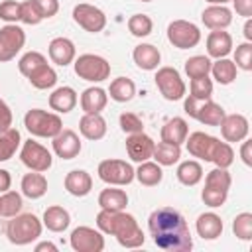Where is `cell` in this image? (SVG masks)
<instances>
[{"label": "cell", "instance_id": "cell-1", "mask_svg": "<svg viewBox=\"0 0 252 252\" xmlns=\"http://www.w3.org/2000/svg\"><path fill=\"white\" fill-rule=\"evenodd\" d=\"M148 228L154 244L167 252H189L193 248V238L185 217L173 207H159L152 211L148 219Z\"/></svg>", "mask_w": 252, "mask_h": 252}, {"label": "cell", "instance_id": "cell-2", "mask_svg": "<svg viewBox=\"0 0 252 252\" xmlns=\"http://www.w3.org/2000/svg\"><path fill=\"white\" fill-rule=\"evenodd\" d=\"M96 226L100 232L116 236L118 244L124 248H140L146 240L136 219L124 211L100 209V213L96 215Z\"/></svg>", "mask_w": 252, "mask_h": 252}, {"label": "cell", "instance_id": "cell-3", "mask_svg": "<svg viewBox=\"0 0 252 252\" xmlns=\"http://www.w3.org/2000/svg\"><path fill=\"white\" fill-rule=\"evenodd\" d=\"M185 146L187 152L193 158L205 159V161H213L217 167H224L228 169L234 161V150L228 142H220L219 138L205 134V132H193L189 134V138H185Z\"/></svg>", "mask_w": 252, "mask_h": 252}, {"label": "cell", "instance_id": "cell-4", "mask_svg": "<svg viewBox=\"0 0 252 252\" xmlns=\"http://www.w3.org/2000/svg\"><path fill=\"white\" fill-rule=\"evenodd\" d=\"M41 228H43V224H41V220L35 215H32V213L20 215L18 213L16 217H12V220H8V224H6V236H8V240L12 244L26 246V244H30V242H33V240L39 238Z\"/></svg>", "mask_w": 252, "mask_h": 252}, {"label": "cell", "instance_id": "cell-5", "mask_svg": "<svg viewBox=\"0 0 252 252\" xmlns=\"http://www.w3.org/2000/svg\"><path fill=\"white\" fill-rule=\"evenodd\" d=\"M232 177L228 173V169L224 167H215L207 173L205 177V187L201 191V199L207 207H220L224 205L226 197H228V189H230Z\"/></svg>", "mask_w": 252, "mask_h": 252}, {"label": "cell", "instance_id": "cell-6", "mask_svg": "<svg viewBox=\"0 0 252 252\" xmlns=\"http://www.w3.org/2000/svg\"><path fill=\"white\" fill-rule=\"evenodd\" d=\"M24 126L32 136H37V138H53L63 130L61 116L41 108L28 110L24 116Z\"/></svg>", "mask_w": 252, "mask_h": 252}, {"label": "cell", "instance_id": "cell-7", "mask_svg": "<svg viewBox=\"0 0 252 252\" xmlns=\"http://www.w3.org/2000/svg\"><path fill=\"white\" fill-rule=\"evenodd\" d=\"M183 108H185V112L191 116V118H195V120H199L201 124H205V126H219L220 122H222V118H224V108L219 104V102H215V100H197V98H193L191 94L183 100Z\"/></svg>", "mask_w": 252, "mask_h": 252}, {"label": "cell", "instance_id": "cell-8", "mask_svg": "<svg viewBox=\"0 0 252 252\" xmlns=\"http://www.w3.org/2000/svg\"><path fill=\"white\" fill-rule=\"evenodd\" d=\"M75 73L79 79L89 83H100L110 77V63L94 53H83L75 59Z\"/></svg>", "mask_w": 252, "mask_h": 252}, {"label": "cell", "instance_id": "cell-9", "mask_svg": "<svg viewBox=\"0 0 252 252\" xmlns=\"http://www.w3.org/2000/svg\"><path fill=\"white\" fill-rule=\"evenodd\" d=\"M154 79H156V87L159 89V93L165 100L175 102L185 96L187 87L175 67H159Z\"/></svg>", "mask_w": 252, "mask_h": 252}, {"label": "cell", "instance_id": "cell-10", "mask_svg": "<svg viewBox=\"0 0 252 252\" xmlns=\"http://www.w3.org/2000/svg\"><path fill=\"white\" fill-rule=\"evenodd\" d=\"M167 39L177 49H191L201 41V32L193 22L173 20L167 26Z\"/></svg>", "mask_w": 252, "mask_h": 252}, {"label": "cell", "instance_id": "cell-11", "mask_svg": "<svg viewBox=\"0 0 252 252\" xmlns=\"http://www.w3.org/2000/svg\"><path fill=\"white\" fill-rule=\"evenodd\" d=\"M20 159L22 163L30 169V171H47L53 163V158H51V152L47 148H43L39 142L35 140H26L22 144V150H20Z\"/></svg>", "mask_w": 252, "mask_h": 252}, {"label": "cell", "instance_id": "cell-12", "mask_svg": "<svg viewBox=\"0 0 252 252\" xmlns=\"http://www.w3.org/2000/svg\"><path fill=\"white\" fill-rule=\"evenodd\" d=\"M96 171L108 185H128L134 181V167L124 159H102Z\"/></svg>", "mask_w": 252, "mask_h": 252}, {"label": "cell", "instance_id": "cell-13", "mask_svg": "<svg viewBox=\"0 0 252 252\" xmlns=\"http://www.w3.org/2000/svg\"><path fill=\"white\" fill-rule=\"evenodd\" d=\"M73 20H75V24H79L83 30H87L91 33H98L106 26L104 12L93 4H87V2H81L73 8Z\"/></svg>", "mask_w": 252, "mask_h": 252}, {"label": "cell", "instance_id": "cell-14", "mask_svg": "<svg viewBox=\"0 0 252 252\" xmlns=\"http://www.w3.org/2000/svg\"><path fill=\"white\" fill-rule=\"evenodd\" d=\"M71 248L75 252H102L104 250V236L100 230L91 226H77L71 232Z\"/></svg>", "mask_w": 252, "mask_h": 252}, {"label": "cell", "instance_id": "cell-15", "mask_svg": "<svg viewBox=\"0 0 252 252\" xmlns=\"http://www.w3.org/2000/svg\"><path fill=\"white\" fill-rule=\"evenodd\" d=\"M26 33L16 24H6L0 28V61H10L24 47Z\"/></svg>", "mask_w": 252, "mask_h": 252}, {"label": "cell", "instance_id": "cell-16", "mask_svg": "<svg viewBox=\"0 0 252 252\" xmlns=\"http://www.w3.org/2000/svg\"><path fill=\"white\" fill-rule=\"evenodd\" d=\"M51 140H53V142H51L53 152H55V156L61 158V159H73V158H77V156L81 154V148H83L81 138L77 136V132H73V130H69V128L61 130V132H59L57 136H53Z\"/></svg>", "mask_w": 252, "mask_h": 252}, {"label": "cell", "instance_id": "cell-17", "mask_svg": "<svg viewBox=\"0 0 252 252\" xmlns=\"http://www.w3.org/2000/svg\"><path fill=\"white\" fill-rule=\"evenodd\" d=\"M220 126V134L224 138V142H242L248 136V118L244 114H224Z\"/></svg>", "mask_w": 252, "mask_h": 252}, {"label": "cell", "instance_id": "cell-18", "mask_svg": "<svg viewBox=\"0 0 252 252\" xmlns=\"http://www.w3.org/2000/svg\"><path fill=\"white\" fill-rule=\"evenodd\" d=\"M154 146H156V142L148 134H144V132L128 134V138H126V152H128L130 159L138 161V163H142V161L152 158Z\"/></svg>", "mask_w": 252, "mask_h": 252}, {"label": "cell", "instance_id": "cell-19", "mask_svg": "<svg viewBox=\"0 0 252 252\" xmlns=\"http://www.w3.org/2000/svg\"><path fill=\"white\" fill-rule=\"evenodd\" d=\"M47 53H49V59L61 67L73 63L75 59V43L69 39V37H53L49 41V47H47Z\"/></svg>", "mask_w": 252, "mask_h": 252}, {"label": "cell", "instance_id": "cell-20", "mask_svg": "<svg viewBox=\"0 0 252 252\" xmlns=\"http://www.w3.org/2000/svg\"><path fill=\"white\" fill-rule=\"evenodd\" d=\"M201 20L209 30H224L232 22V12L224 4H211L203 10Z\"/></svg>", "mask_w": 252, "mask_h": 252}, {"label": "cell", "instance_id": "cell-21", "mask_svg": "<svg viewBox=\"0 0 252 252\" xmlns=\"http://www.w3.org/2000/svg\"><path fill=\"white\" fill-rule=\"evenodd\" d=\"M232 51V35L224 30H211L207 35V53L213 59L226 57Z\"/></svg>", "mask_w": 252, "mask_h": 252}, {"label": "cell", "instance_id": "cell-22", "mask_svg": "<svg viewBox=\"0 0 252 252\" xmlns=\"http://www.w3.org/2000/svg\"><path fill=\"white\" fill-rule=\"evenodd\" d=\"M132 59H134V63H136L140 69H144V71H154V69H158V65H159V61H161V53H159V49H158L156 45H152V43H140V45L134 47Z\"/></svg>", "mask_w": 252, "mask_h": 252}, {"label": "cell", "instance_id": "cell-23", "mask_svg": "<svg viewBox=\"0 0 252 252\" xmlns=\"http://www.w3.org/2000/svg\"><path fill=\"white\" fill-rule=\"evenodd\" d=\"M108 102V94L100 87H89L81 94V108L85 114H100Z\"/></svg>", "mask_w": 252, "mask_h": 252}, {"label": "cell", "instance_id": "cell-24", "mask_svg": "<svg viewBox=\"0 0 252 252\" xmlns=\"http://www.w3.org/2000/svg\"><path fill=\"white\" fill-rule=\"evenodd\" d=\"M65 189L73 197H85L93 189V177L85 169H73L65 175Z\"/></svg>", "mask_w": 252, "mask_h": 252}, {"label": "cell", "instance_id": "cell-25", "mask_svg": "<svg viewBox=\"0 0 252 252\" xmlns=\"http://www.w3.org/2000/svg\"><path fill=\"white\" fill-rule=\"evenodd\" d=\"M79 132L87 140H102L106 136V120L100 114H85L79 120Z\"/></svg>", "mask_w": 252, "mask_h": 252}, {"label": "cell", "instance_id": "cell-26", "mask_svg": "<svg viewBox=\"0 0 252 252\" xmlns=\"http://www.w3.org/2000/svg\"><path fill=\"white\" fill-rule=\"evenodd\" d=\"M77 104V93L71 87H59L49 94V106L57 114H67Z\"/></svg>", "mask_w": 252, "mask_h": 252}, {"label": "cell", "instance_id": "cell-27", "mask_svg": "<svg viewBox=\"0 0 252 252\" xmlns=\"http://www.w3.org/2000/svg\"><path fill=\"white\" fill-rule=\"evenodd\" d=\"M195 228L203 240H215L222 234V220L215 213H203V215H199Z\"/></svg>", "mask_w": 252, "mask_h": 252}, {"label": "cell", "instance_id": "cell-28", "mask_svg": "<svg viewBox=\"0 0 252 252\" xmlns=\"http://www.w3.org/2000/svg\"><path fill=\"white\" fill-rule=\"evenodd\" d=\"M20 187L28 199H39L47 193V179L41 171H30L22 177Z\"/></svg>", "mask_w": 252, "mask_h": 252}, {"label": "cell", "instance_id": "cell-29", "mask_svg": "<svg viewBox=\"0 0 252 252\" xmlns=\"http://www.w3.org/2000/svg\"><path fill=\"white\" fill-rule=\"evenodd\" d=\"M159 134H161V142H169V144L181 146V144L185 142L187 134H189V126H187V122H185L183 118L175 116V118L167 120V122L161 126V132H159Z\"/></svg>", "mask_w": 252, "mask_h": 252}, {"label": "cell", "instance_id": "cell-30", "mask_svg": "<svg viewBox=\"0 0 252 252\" xmlns=\"http://www.w3.org/2000/svg\"><path fill=\"white\" fill-rule=\"evenodd\" d=\"M41 220H43V226H47V230H51V232H63L69 226V222H71V215L63 207L51 205V207L45 209Z\"/></svg>", "mask_w": 252, "mask_h": 252}, {"label": "cell", "instance_id": "cell-31", "mask_svg": "<svg viewBox=\"0 0 252 252\" xmlns=\"http://www.w3.org/2000/svg\"><path fill=\"white\" fill-rule=\"evenodd\" d=\"M134 177L146 185V187H156L161 183L163 179V171H161V165L158 161H142L138 169H134Z\"/></svg>", "mask_w": 252, "mask_h": 252}, {"label": "cell", "instance_id": "cell-32", "mask_svg": "<svg viewBox=\"0 0 252 252\" xmlns=\"http://www.w3.org/2000/svg\"><path fill=\"white\" fill-rule=\"evenodd\" d=\"M108 94L116 102H128L136 94V85L128 77H116L108 87Z\"/></svg>", "mask_w": 252, "mask_h": 252}, {"label": "cell", "instance_id": "cell-33", "mask_svg": "<svg viewBox=\"0 0 252 252\" xmlns=\"http://www.w3.org/2000/svg\"><path fill=\"white\" fill-rule=\"evenodd\" d=\"M98 205L100 209H108V211H124L128 205V195L122 189H102L98 195Z\"/></svg>", "mask_w": 252, "mask_h": 252}, {"label": "cell", "instance_id": "cell-34", "mask_svg": "<svg viewBox=\"0 0 252 252\" xmlns=\"http://www.w3.org/2000/svg\"><path fill=\"white\" fill-rule=\"evenodd\" d=\"M177 179H179V183H183L187 187L197 185L203 179V167H201V163L197 159L181 161L179 167H177Z\"/></svg>", "mask_w": 252, "mask_h": 252}, {"label": "cell", "instance_id": "cell-35", "mask_svg": "<svg viewBox=\"0 0 252 252\" xmlns=\"http://www.w3.org/2000/svg\"><path fill=\"white\" fill-rule=\"evenodd\" d=\"M152 158H154L159 165H173V163H177L179 158H181V146L169 144V142H159V144L154 146Z\"/></svg>", "mask_w": 252, "mask_h": 252}, {"label": "cell", "instance_id": "cell-36", "mask_svg": "<svg viewBox=\"0 0 252 252\" xmlns=\"http://www.w3.org/2000/svg\"><path fill=\"white\" fill-rule=\"evenodd\" d=\"M236 65L234 61L226 59V57H220L217 59L213 65H211V73H213V79L220 85H230L234 79H236Z\"/></svg>", "mask_w": 252, "mask_h": 252}, {"label": "cell", "instance_id": "cell-37", "mask_svg": "<svg viewBox=\"0 0 252 252\" xmlns=\"http://www.w3.org/2000/svg\"><path fill=\"white\" fill-rule=\"evenodd\" d=\"M20 142H22V136L18 128L10 126L8 130L0 132V161H8L16 154Z\"/></svg>", "mask_w": 252, "mask_h": 252}, {"label": "cell", "instance_id": "cell-38", "mask_svg": "<svg viewBox=\"0 0 252 252\" xmlns=\"http://www.w3.org/2000/svg\"><path fill=\"white\" fill-rule=\"evenodd\" d=\"M47 65V59L39 53V51H28V53H24L22 57H20V61H18V69H20V73L24 75V77H32L33 73H37L41 67H45Z\"/></svg>", "mask_w": 252, "mask_h": 252}, {"label": "cell", "instance_id": "cell-39", "mask_svg": "<svg viewBox=\"0 0 252 252\" xmlns=\"http://www.w3.org/2000/svg\"><path fill=\"white\" fill-rule=\"evenodd\" d=\"M211 57L209 55H193L185 61V73L189 79H197V77H205L211 73Z\"/></svg>", "mask_w": 252, "mask_h": 252}, {"label": "cell", "instance_id": "cell-40", "mask_svg": "<svg viewBox=\"0 0 252 252\" xmlns=\"http://www.w3.org/2000/svg\"><path fill=\"white\" fill-rule=\"evenodd\" d=\"M22 195L16 193V191H4L0 195V217H6V219H12L16 217L20 211H22Z\"/></svg>", "mask_w": 252, "mask_h": 252}, {"label": "cell", "instance_id": "cell-41", "mask_svg": "<svg viewBox=\"0 0 252 252\" xmlns=\"http://www.w3.org/2000/svg\"><path fill=\"white\" fill-rule=\"evenodd\" d=\"M154 30V22L150 16L146 14H134L128 18V32L134 35V37H146L150 35Z\"/></svg>", "mask_w": 252, "mask_h": 252}, {"label": "cell", "instance_id": "cell-42", "mask_svg": "<svg viewBox=\"0 0 252 252\" xmlns=\"http://www.w3.org/2000/svg\"><path fill=\"white\" fill-rule=\"evenodd\" d=\"M30 83L35 87V89H51L55 83H57V73H55V69L53 67H49V65H45V67H41L37 73H33L32 77H30Z\"/></svg>", "mask_w": 252, "mask_h": 252}, {"label": "cell", "instance_id": "cell-43", "mask_svg": "<svg viewBox=\"0 0 252 252\" xmlns=\"http://www.w3.org/2000/svg\"><path fill=\"white\" fill-rule=\"evenodd\" d=\"M232 232L240 240L252 238V213H240L232 220Z\"/></svg>", "mask_w": 252, "mask_h": 252}, {"label": "cell", "instance_id": "cell-44", "mask_svg": "<svg viewBox=\"0 0 252 252\" xmlns=\"http://www.w3.org/2000/svg\"><path fill=\"white\" fill-rule=\"evenodd\" d=\"M189 89H191V96L197 98V100H209L213 96V81L209 79V75L191 79Z\"/></svg>", "mask_w": 252, "mask_h": 252}, {"label": "cell", "instance_id": "cell-45", "mask_svg": "<svg viewBox=\"0 0 252 252\" xmlns=\"http://www.w3.org/2000/svg\"><path fill=\"white\" fill-rule=\"evenodd\" d=\"M234 65L244 69V71H252V43L244 41L240 45H236L234 49Z\"/></svg>", "mask_w": 252, "mask_h": 252}, {"label": "cell", "instance_id": "cell-46", "mask_svg": "<svg viewBox=\"0 0 252 252\" xmlns=\"http://www.w3.org/2000/svg\"><path fill=\"white\" fill-rule=\"evenodd\" d=\"M20 14H22V2L4 0L0 4V20H4L8 24H16V22H20Z\"/></svg>", "mask_w": 252, "mask_h": 252}, {"label": "cell", "instance_id": "cell-47", "mask_svg": "<svg viewBox=\"0 0 252 252\" xmlns=\"http://www.w3.org/2000/svg\"><path fill=\"white\" fill-rule=\"evenodd\" d=\"M120 128L126 134H136V132H144V122L134 112H122L120 114Z\"/></svg>", "mask_w": 252, "mask_h": 252}, {"label": "cell", "instance_id": "cell-48", "mask_svg": "<svg viewBox=\"0 0 252 252\" xmlns=\"http://www.w3.org/2000/svg\"><path fill=\"white\" fill-rule=\"evenodd\" d=\"M41 20H43V18H41V14H39V10H37V6H35L33 0L22 2L20 22H24V24H28V26H35V24H39Z\"/></svg>", "mask_w": 252, "mask_h": 252}, {"label": "cell", "instance_id": "cell-49", "mask_svg": "<svg viewBox=\"0 0 252 252\" xmlns=\"http://www.w3.org/2000/svg\"><path fill=\"white\" fill-rule=\"evenodd\" d=\"M33 2H35V6H37V10H39L43 20L51 18V16H55L59 12V2L57 0H33Z\"/></svg>", "mask_w": 252, "mask_h": 252}, {"label": "cell", "instance_id": "cell-50", "mask_svg": "<svg viewBox=\"0 0 252 252\" xmlns=\"http://www.w3.org/2000/svg\"><path fill=\"white\" fill-rule=\"evenodd\" d=\"M12 110H10V106L0 98V132H4V130H8L10 126H12Z\"/></svg>", "mask_w": 252, "mask_h": 252}, {"label": "cell", "instance_id": "cell-51", "mask_svg": "<svg viewBox=\"0 0 252 252\" xmlns=\"http://www.w3.org/2000/svg\"><path fill=\"white\" fill-rule=\"evenodd\" d=\"M232 4L238 16H244V18L252 16V0H232Z\"/></svg>", "mask_w": 252, "mask_h": 252}, {"label": "cell", "instance_id": "cell-52", "mask_svg": "<svg viewBox=\"0 0 252 252\" xmlns=\"http://www.w3.org/2000/svg\"><path fill=\"white\" fill-rule=\"evenodd\" d=\"M240 158H242V161L250 167L252 165V142L250 140H242V146H240Z\"/></svg>", "mask_w": 252, "mask_h": 252}, {"label": "cell", "instance_id": "cell-53", "mask_svg": "<svg viewBox=\"0 0 252 252\" xmlns=\"http://www.w3.org/2000/svg\"><path fill=\"white\" fill-rule=\"evenodd\" d=\"M12 187V177H10V171L8 169H0V193L8 191Z\"/></svg>", "mask_w": 252, "mask_h": 252}, {"label": "cell", "instance_id": "cell-54", "mask_svg": "<svg viewBox=\"0 0 252 252\" xmlns=\"http://www.w3.org/2000/svg\"><path fill=\"white\" fill-rule=\"evenodd\" d=\"M43 250L57 252V246H55L53 242H39V244H35V252H43Z\"/></svg>", "mask_w": 252, "mask_h": 252}, {"label": "cell", "instance_id": "cell-55", "mask_svg": "<svg viewBox=\"0 0 252 252\" xmlns=\"http://www.w3.org/2000/svg\"><path fill=\"white\" fill-rule=\"evenodd\" d=\"M244 37L246 41H252V20L246 18V24H244Z\"/></svg>", "mask_w": 252, "mask_h": 252}, {"label": "cell", "instance_id": "cell-56", "mask_svg": "<svg viewBox=\"0 0 252 252\" xmlns=\"http://www.w3.org/2000/svg\"><path fill=\"white\" fill-rule=\"evenodd\" d=\"M207 2H209V4H226L224 0H207Z\"/></svg>", "mask_w": 252, "mask_h": 252}, {"label": "cell", "instance_id": "cell-57", "mask_svg": "<svg viewBox=\"0 0 252 252\" xmlns=\"http://www.w3.org/2000/svg\"><path fill=\"white\" fill-rule=\"evenodd\" d=\"M140 2H152V0H140Z\"/></svg>", "mask_w": 252, "mask_h": 252}, {"label": "cell", "instance_id": "cell-58", "mask_svg": "<svg viewBox=\"0 0 252 252\" xmlns=\"http://www.w3.org/2000/svg\"><path fill=\"white\" fill-rule=\"evenodd\" d=\"M224 2H230V0H224Z\"/></svg>", "mask_w": 252, "mask_h": 252}]
</instances>
